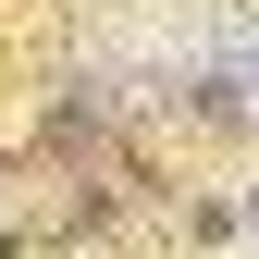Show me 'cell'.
Instances as JSON below:
<instances>
[{
  "label": "cell",
  "mask_w": 259,
  "mask_h": 259,
  "mask_svg": "<svg viewBox=\"0 0 259 259\" xmlns=\"http://www.w3.org/2000/svg\"><path fill=\"white\" fill-rule=\"evenodd\" d=\"M235 87H247V111H259V25L235 37Z\"/></svg>",
  "instance_id": "cell-1"
},
{
  "label": "cell",
  "mask_w": 259,
  "mask_h": 259,
  "mask_svg": "<svg viewBox=\"0 0 259 259\" xmlns=\"http://www.w3.org/2000/svg\"><path fill=\"white\" fill-rule=\"evenodd\" d=\"M235 259H259V198H247V235H235Z\"/></svg>",
  "instance_id": "cell-2"
}]
</instances>
